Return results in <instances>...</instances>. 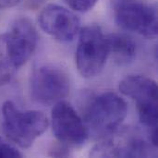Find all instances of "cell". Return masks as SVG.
Returning a JSON list of instances; mask_svg holds the SVG:
<instances>
[{"mask_svg": "<svg viewBox=\"0 0 158 158\" xmlns=\"http://www.w3.org/2000/svg\"><path fill=\"white\" fill-rule=\"evenodd\" d=\"M3 131L6 137L21 148H29L48 128L47 117L37 110H19L12 101L2 106Z\"/></svg>", "mask_w": 158, "mask_h": 158, "instance_id": "cell-1", "label": "cell"}, {"mask_svg": "<svg viewBox=\"0 0 158 158\" xmlns=\"http://www.w3.org/2000/svg\"><path fill=\"white\" fill-rule=\"evenodd\" d=\"M128 113L126 102L117 94L104 93L95 96L85 113V125L97 137L113 134Z\"/></svg>", "mask_w": 158, "mask_h": 158, "instance_id": "cell-2", "label": "cell"}, {"mask_svg": "<svg viewBox=\"0 0 158 158\" xmlns=\"http://www.w3.org/2000/svg\"><path fill=\"white\" fill-rule=\"evenodd\" d=\"M106 35L97 25H88L79 31L76 65L84 78H93L103 69L108 57Z\"/></svg>", "mask_w": 158, "mask_h": 158, "instance_id": "cell-3", "label": "cell"}, {"mask_svg": "<svg viewBox=\"0 0 158 158\" xmlns=\"http://www.w3.org/2000/svg\"><path fill=\"white\" fill-rule=\"evenodd\" d=\"M119 91L136 101L141 122L150 131L157 127V84L145 76L129 75L119 82Z\"/></svg>", "mask_w": 158, "mask_h": 158, "instance_id": "cell-4", "label": "cell"}, {"mask_svg": "<svg viewBox=\"0 0 158 158\" xmlns=\"http://www.w3.org/2000/svg\"><path fill=\"white\" fill-rule=\"evenodd\" d=\"M115 20L124 30L147 38L156 37L157 12L155 6L142 0H115Z\"/></svg>", "mask_w": 158, "mask_h": 158, "instance_id": "cell-5", "label": "cell"}, {"mask_svg": "<svg viewBox=\"0 0 158 158\" xmlns=\"http://www.w3.org/2000/svg\"><path fill=\"white\" fill-rule=\"evenodd\" d=\"M68 74L58 67L45 65L33 70L30 80L31 99L41 105H52L69 94Z\"/></svg>", "mask_w": 158, "mask_h": 158, "instance_id": "cell-6", "label": "cell"}, {"mask_svg": "<svg viewBox=\"0 0 158 158\" xmlns=\"http://www.w3.org/2000/svg\"><path fill=\"white\" fill-rule=\"evenodd\" d=\"M53 131L59 143L67 146H81L89 136V131L81 118L70 104L58 101L51 114Z\"/></svg>", "mask_w": 158, "mask_h": 158, "instance_id": "cell-7", "label": "cell"}, {"mask_svg": "<svg viewBox=\"0 0 158 158\" xmlns=\"http://www.w3.org/2000/svg\"><path fill=\"white\" fill-rule=\"evenodd\" d=\"M38 22L44 32L63 43L71 42L80 31L79 18L58 5L45 6L39 14Z\"/></svg>", "mask_w": 158, "mask_h": 158, "instance_id": "cell-8", "label": "cell"}, {"mask_svg": "<svg viewBox=\"0 0 158 158\" xmlns=\"http://www.w3.org/2000/svg\"><path fill=\"white\" fill-rule=\"evenodd\" d=\"M7 45L15 66L24 65L36 49L38 33L33 23L26 17L17 19L6 33Z\"/></svg>", "mask_w": 158, "mask_h": 158, "instance_id": "cell-9", "label": "cell"}, {"mask_svg": "<svg viewBox=\"0 0 158 158\" xmlns=\"http://www.w3.org/2000/svg\"><path fill=\"white\" fill-rule=\"evenodd\" d=\"M92 156L101 157H142L148 156L147 143L138 136L133 134H124L123 136L110 139L97 144Z\"/></svg>", "mask_w": 158, "mask_h": 158, "instance_id": "cell-10", "label": "cell"}, {"mask_svg": "<svg viewBox=\"0 0 158 158\" xmlns=\"http://www.w3.org/2000/svg\"><path fill=\"white\" fill-rule=\"evenodd\" d=\"M108 55L119 66L131 63L136 56V44L130 36L123 33L106 35Z\"/></svg>", "mask_w": 158, "mask_h": 158, "instance_id": "cell-11", "label": "cell"}, {"mask_svg": "<svg viewBox=\"0 0 158 158\" xmlns=\"http://www.w3.org/2000/svg\"><path fill=\"white\" fill-rule=\"evenodd\" d=\"M17 67L15 66L7 45L6 33L0 34V86L8 83L13 78Z\"/></svg>", "mask_w": 158, "mask_h": 158, "instance_id": "cell-12", "label": "cell"}, {"mask_svg": "<svg viewBox=\"0 0 158 158\" xmlns=\"http://www.w3.org/2000/svg\"><path fill=\"white\" fill-rule=\"evenodd\" d=\"M71 9L78 12H87L91 10L98 0H66Z\"/></svg>", "mask_w": 158, "mask_h": 158, "instance_id": "cell-13", "label": "cell"}, {"mask_svg": "<svg viewBox=\"0 0 158 158\" xmlns=\"http://www.w3.org/2000/svg\"><path fill=\"white\" fill-rule=\"evenodd\" d=\"M15 158L21 157V154L11 145L9 143L6 142L0 138V158Z\"/></svg>", "mask_w": 158, "mask_h": 158, "instance_id": "cell-14", "label": "cell"}, {"mask_svg": "<svg viewBox=\"0 0 158 158\" xmlns=\"http://www.w3.org/2000/svg\"><path fill=\"white\" fill-rule=\"evenodd\" d=\"M69 155V151H68V146L61 143L60 144H56V145H54L53 149H51V152H50V156H56V157H59V156H67Z\"/></svg>", "mask_w": 158, "mask_h": 158, "instance_id": "cell-15", "label": "cell"}, {"mask_svg": "<svg viewBox=\"0 0 158 158\" xmlns=\"http://www.w3.org/2000/svg\"><path fill=\"white\" fill-rule=\"evenodd\" d=\"M20 0H0V8H8L16 6Z\"/></svg>", "mask_w": 158, "mask_h": 158, "instance_id": "cell-16", "label": "cell"}]
</instances>
